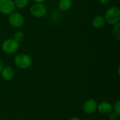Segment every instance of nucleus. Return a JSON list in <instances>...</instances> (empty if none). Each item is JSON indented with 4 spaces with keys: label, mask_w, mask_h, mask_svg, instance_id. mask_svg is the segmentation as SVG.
Listing matches in <instances>:
<instances>
[{
    "label": "nucleus",
    "mask_w": 120,
    "mask_h": 120,
    "mask_svg": "<svg viewBox=\"0 0 120 120\" xmlns=\"http://www.w3.org/2000/svg\"><path fill=\"white\" fill-rule=\"evenodd\" d=\"M110 1V0H100V2H101L102 4H103V5H106V4H109Z\"/></svg>",
    "instance_id": "f3484780"
},
{
    "label": "nucleus",
    "mask_w": 120,
    "mask_h": 120,
    "mask_svg": "<svg viewBox=\"0 0 120 120\" xmlns=\"http://www.w3.org/2000/svg\"><path fill=\"white\" fill-rule=\"evenodd\" d=\"M113 110H114V112H115L118 116L120 115V101H118L115 104V105H114V107H113V108H112Z\"/></svg>",
    "instance_id": "2eb2a0df"
},
{
    "label": "nucleus",
    "mask_w": 120,
    "mask_h": 120,
    "mask_svg": "<svg viewBox=\"0 0 120 120\" xmlns=\"http://www.w3.org/2000/svg\"><path fill=\"white\" fill-rule=\"evenodd\" d=\"M1 72L3 79L6 81H11L14 77V72L13 69L9 66L3 68L2 71Z\"/></svg>",
    "instance_id": "1a4fd4ad"
},
{
    "label": "nucleus",
    "mask_w": 120,
    "mask_h": 120,
    "mask_svg": "<svg viewBox=\"0 0 120 120\" xmlns=\"http://www.w3.org/2000/svg\"><path fill=\"white\" fill-rule=\"evenodd\" d=\"M15 6L13 0H0V13L9 15L14 12Z\"/></svg>",
    "instance_id": "423d86ee"
},
{
    "label": "nucleus",
    "mask_w": 120,
    "mask_h": 120,
    "mask_svg": "<svg viewBox=\"0 0 120 120\" xmlns=\"http://www.w3.org/2000/svg\"><path fill=\"white\" fill-rule=\"evenodd\" d=\"M14 62L17 67L22 69H25L30 67L32 61L31 57L29 55L25 53H20L15 57Z\"/></svg>",
    "instance_id": "7ed1b4c3"
},
{
    "label": "nucleus",
    "mask_w": 120,
    "mask_h": 120,
    "mask_svg": "<svg viewBox=\"0 0 120 120\" xmlns=\"http://www.w3.org/2000/svg\"><path fill=\"white\" fill-rule=\"evenodd\" d=\"M70 120H81L79 117H72Z\"/></svg>",
    "instance_id": "aec40b11"
},
{
    "label": "nucleus",
    "mask_w": 120,
    "mask_h": 120,
    "mask_svg": "<svg viewBox=\"0 0 120 120\" xmlns=\"http://www.w3.org/2000/svg\"><path fill=\"white\" fill-rule=\"evenodd\" d=\"M24 38V34L21 32V31H17L15 32L14 35H13V39L15 40L16 41L19 42L20 41H22Z\"/></svg>",
    "instance_id": "4468645a"
},
{
    "label": "nucleus",
    "mask_w": 120,
    "mask_h": 120,
    "mask_svg": "<svg viewBox=\"0 0 120 120\" xmlns=\"http://www.w3.org/2000/svg\"><path fill=\"white\" fill-rule=\"evenodd\" d=\"M15 6L19 9H22L25 8L29 3V0H14Z\"/></svg>",
    "instance_id": "f8f14e48"
},
{
    "label": "nucleus",
    "mask_w": 120,
    "mask_h": 120,
    "mask_svg": "<svg viewBox=\"0 0 120 120\" xmlns=\"http://www.w3.org/2000/svg\"><path fill=\"white\" fill-rule=\"evenodd\" d=\"M109 120H117L118 115L115 112H110L109 114Z\"/></svg>",
    "instance_id": "dca6fc26"
},
{
    "label": "nucleus",
    "mask_w": 120,
    "mask_h": 120,
    "mask_svg": "<svg viewBox=\"0 0 120 120\" xmlns=\"http://www.w3.org/2000/svg\"><path fill=\"white\" fill-rule=\"evenodd\" d=\"M8 20L11 26L14 28L22 27L25 24V18L22 13L14 11L9 14Z\"/></svg>",
    "instance_id": "f03ea898"
},
{
    "label": "nucleus",
    "mask_w": 120,
    "mask_h": 120,
    "mask_svg": "<svg viewBox=\"0 0 120 120\" xmlns=\"http://www.w3.org/2000/svg\"><path fill=\"white\" fill-rule=\"evenodd\" d=\"M30 13L34 18H43L46 13V8L43 4L35 3L30 8Z\"/></svg>",
    "instance_id": "39448f33"
},
{
    "label": "nucleus",
    "mask_w": 120,
    "mask_h": 120,
    "mask_svg": "<svg viewBox=\"0 0 120 120\" xmlns=\"http://www.w3.org/2000/svg\"><path fill=\"white\" fill-rule=\"evenodd\" d=\"M97 109H98V111L99 112L100 114H101L103 115H108L110 112H112V106L110 103L106 102V101H103V102L100 103L98 105Z\"/></svg>",
    "instance_id": "6e6552de"
},
{
    "label": "nucleus",
    "mask_w": 120,
    "mask_h": 120,
    "mask_svg": "<svg viewBox=\"0 0 120 120\" xmlns=\"http://www.w3.org/2000/svg\"><path fill=\"white\" fill-rule=\"evenodd\" d=\"M2 69H3V64H2L1 61L0 60V72L2 71Z\"/></svg>",
    "instance_id": "6ab92c4d"
},
{
    "label": "nucleus",
    "mask_w": 120,
    "mask_h": 120,
    "mask_svg": "<svg viewBox=\"0 0 120 120\" xmlns=\"http://www.w3.org/2000/svg\"><path fill=\"white\" fill-rule=\"evenodd\" d=\"M19 49V43L13 38L6 39L2 44V50L7 54L14 53Z\"/></svg>",
    "instance_id": "20e7f679"
},
{
    "label": "nucleus",
    "mask_w": 120,
    "mask_h": 120,
    "mask_svg": "<svg viewBox=\"0 0 120 120\" xmlns=\"http://www.w3.org/2000/svg\"><path fill=\"white\" fill-rule=\"evenodd\" d=\"M113 36L115 39H116L117 41L120 40V22L114 25V28L112 30Z\"/></svg>",
    "instance_id": "ddd939ff"
},
{
    "label": "nucleus",
    "mask_w": 120,
    "mask_h": 120,
    "mask_svg": "<svg viewBox=\"0 0 120 120\" xmlns=\"http://www.w3.org/2000/svg\"><path fill=\"white\" fill-rule=\"evenodd\" d=\"M105 21L102 15H96L92 20V25L96 29H101L105 25Z\"/></svg>",
    "instance_id": "9d476101"
},
{
    "label": "nucleus",
    "mask_w": 120,
    "mask_h": 120,
    "mask_svg": "<svg viewBox=\"0 0 120 120\" xmlns=\"http://www.w3.org/2000/svg\"><path fill=\"white\" fill-rule=\"evenodd\" d=\"M97 107L98 103L94 99H89L84 103L83 110L86 114H93L97 110Z\"/></svg>",
    "instance_id": "0eeeda50"
},
{
    "label": "nucleus",
    "mask_w": 120,
    "mask_h": 120,
    "mask_svg": "<svg viewBox=\"0 0 120 120\" xmlns=\"http://www.w3.org/2000/svg\"><path fill=\"white\" fill-rule=\"evenodd\" d=\"M72 6V0H60L58 2V8L62 11H67L71 8Z\"/></svg>",
    "instance_id": "9b49d317"
},
{
    "label": "nucleus",
    "mask_w": 120,
    "mask_h": 120,
    "mask_svg": "<svg viewBox=\"0 0 120 120\" xmlns=\"http://www.w3.org/2000/svg\"><path fill=\"white\" fill-rule=\"evenodd\" d=\"M105 21L110 25H115L120 21V10L117 6H112L107 9L103 16Z\"/></svg>",
    "instance_id": "f257e3e1"
},
{
    "label": "nucleus",
    "mask_w": 120,
    "mask_h": 120,
    "mask_svg": "<svg viewBox=\"0 0 120 120\" xmlns=\"http://www.w3.org/2000/svg\"></svg>",
    "instance_id": "412c9836"
},
{
    "label": "nucleus",
    "mask_w": 120,
    "mask_h": 120,
    "mask_svg": "<svg viewBox=\"0 0 120 120\" xmlns=\"http://www.w3.org/2000/svg\"><path fill=\"white\" fill-rule=\"evenodd\" d=\"M35 3H38V4H42L43 2H44L46 0H33Z\"/></svg>",
    "instance_id": "a211bd4d"
}]
</instances>
